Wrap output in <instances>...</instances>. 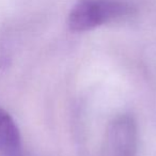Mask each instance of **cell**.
Returning a JSON list of instances; mask_svg holds the SVG:
<instances>
[{
	"label": "cell",
	"instance_id": "7a4b0ae2",
	"mask_svg": "<svg viewBox=\"0 0 156 156\" xmlns=\"http://www.w3.org/2000/svg\"><path fill=\"white\" fill-rule=\"evenodd\" d=\"M136 129L129 117H120L109 130L108 147L110 156H134Z\"/></svg>",
	"mask_w": 156,
	"mask_h": 156
},
{
	"label": "cell",
	"instance_id": "6da1fadb",
	"mask_svg": "<svg viewBox=\"0 0 156 156\" xmlns=\"http://www.w3.org/2000/svg\"><path fill=\"white\" fill-rule=\"evenodd\" d=\"M134 13L135 8L125 0H77L69 11L67 25L72 31L83 32Z\"/></svg>",
	"mask_w": 156,
	"mask_h": 156
},
{
	"label": "cell",
	"instance_id": "3957f363",
	"mask_svg": "<svg viewBox=\"0 0 156 156\" xmlns=\"http://www.w3.org/2000/svg\"><path fill=\"white\" fill-rule=\"evenodd\" d=\"M0 153L5 156L22 155V137L13 118L0 107Z\"/></svg>",
	"mask_w": 156,
	"mask_h": 156
}]
</instances>
